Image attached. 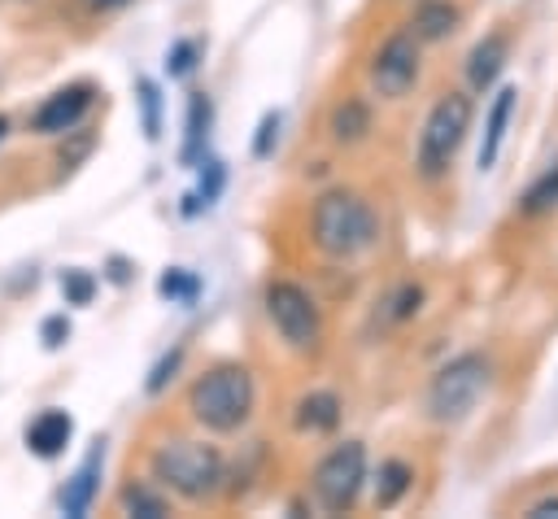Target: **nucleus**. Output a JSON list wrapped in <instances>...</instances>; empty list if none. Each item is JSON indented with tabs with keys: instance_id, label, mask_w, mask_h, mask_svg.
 I'll use <instances>...</instances> for the list:
<instances>
[{
	"instance_id": "6ab92c4d",
	"label": "nucleus",
	"mask_w": 558,
	"mask_h": 519,
	"mask_svg": "<svg viewBox=\"0 0 558 519\" xmlns=\"http://www.w3.org/2000/svg\"><path fill=\"white\" fill-rule=\"evenodd\" d=\"M118 506H122V515H135V519H166L170 493L157 480H126L118 493Z\"/></svg>"
},
{
	"instance_id": "4be33fe9",
	"label": "nucleus",
	"mask_w": 558,
	"mask_h": 519,
	"mask_svg": "<svg viewBox=\"0 0 558 519\" xmlns=\"http://www.w3.org/2000/svg\"><path fill=\"white\" fill-rule=\"evenodd\" d=\"M201 166H205L201 188H196L192 196H183V201H187V205H183V214H196L201 205H214V196H218V192H222V183H227V170H222V161H218V157H205Z\"/></svg>"
},
{
	"instance_id": "20e7f679",
	"label": "nucleus",
	"mask_w": 558,
	"mask_h": 519,
	"mask_svg": "<svg viewBox=\"0 0 558 519\" xmlns=\"http://www.w3.org/2000/svg\"><path fill=\"white\" fill-rule=\"evenodd\" d=\"M471 122H475V96L466 87H449L432 100V109L418 126V140H414V179L418 183L436 188L449 179L458 148L471 135Z\"/></svg>"
},
{
	"instance_id": "f3484780",
	"label": "nucleus",
	"mask_w": 558,
	"mask_h": 519,
	"mask_svg": "<svg viewBox=\"0 0 558 519\" xmlns=\"http://www.w3.org/2000/svg\"><path fill=\"white\" fill-rule=\"evenodd\" d=\"M100 462H105V449H100V440H96V449L83 458V467L65 480V488H61V510H65L70 519H83V515L92 510L96 488H100Z\"/></svg>"
},
{
	"instance_id": "1a4fd4ad",
	"label": "nucleus",
	"mask_w": 558,
	"mask_h": 519,
	"mask_svg": "<svg viewBox=\"0 0 558 519\" xmlns=\"http://www.w3.org/2000/svg\"><path fill=\"white\" fill-rule=\"evenodd\" d=\"M92 105H96V83H87V79L65 83L52 96H44V105L31 113V131L35 135H70V131H78V122L87 118Z\"/></svg>"
},
{
	"instance_id": "9b49d317",
	"label": "nucleus",
	"mask_w": 558,
	"mask_h": 519,
	"mask_svg": "<svg viewBox=\"0 0 558 519\" xmlns=\"http://www.w3.org/2000/svg\"><path fill=\"white\" fill-rule=\"evenodd\" d=\"M510 61V31H488L484 39L471 44L466 61H462V79H466V92L471 96H484L497 87L501 70Z\"/></svg>"
},
{
	"instance_id": "ddd939ff",
	"label": "nucleus",
	"mask_w": 558,
	"mask_h": 519,
	"mask_svg": "<svg viewBox=\"0 0 558 519\" xmlns=\"http://www.w3.org/2000/svg\"><path fill=\"white\" fill-rule=\"evenodd\" d=\"M466 13L458 0H418L405 17V31L427 48V44H449L458 31H462Z\"/></svg>"
},
{
	"instance_id": "b1692460",
	"label": "nucleus",
	"mask_w": 558,
	"mask_h": 519,
	"mask_svg": "<svg viewBox=\"0 0 558 519\" xmlns=\"http://www.w3.org/2000/svg\"><path fill=\"white\" fill-rule=\"evenodd\" d=\"M61 297H65V305H87L92 297H96V275L92 270H61Z\"/></svg>"
},
{
	"instance_id": "f257e3e1",
	"label": "nucleus",
	"mask_w": 558,
	"mask_h": 519,
	"mask_svg": "<svg viewBox=\"0 0 558 519\" xmlns=\"http://www.w3.org/2000/svg\"><path fill=\"white\" fill-rule=\"evenodd\" d=\"M379 209L357 188H327L310 205V244L331 262H353L379 244Z\"/></svg>"
},
{
	"instance_id": "c756f323",
	"label": "nucleus",
	"mask_w": 558,
	"mask_h": 519,
	"mask_svg": "<svg viewBox=\"0 0 558 519\" xmlns=\"http://www.w3.org/2000/svg\"><path fill=\"white\" fill-rule=\"evenodd\" d=\"M39 336H44V345H48V349H57V345L70 336V318H65V314H52V318H44Z\"/></svg>"
},
{
	"instance_id": "2f4dec72",
	"label": "nucleus",
	"mask_w": 558,
	"mask_h": 519,
	"mask_svg": "<svg viewBox=\"0 0 558 519\" xmlns=\"http://www.w3.org/2000/svg\"><path fill=\"white\" fill-rule=\"evenodd\" d=\"M113 279L126 283V262H118V257H113Z\"/></svg>"
},
{
	"instance_id": "7c9ffc66",
	"label": "nucleus",
	"mask_w": 558,
	"mask_h": 519,
	"mask_svg": "<svg viewBox=\"0 0 558 519\" xmlns=\"http://www.w3.org/2000/svg\"><path fill=\"white\" fill-rule=\"evenodd\" d=\"M87 9H96V13H113V9H126L131 0H83Z\"/></svg>"
},
{
	"instance_id": "c85d7f7f",
	"label": "nucleus",
	"mask_w": 558,
	"mask_h": 519,
	"mask_svg": "<svg viewBox=\"0 0 558 519\" xmlns=\"http://www.w3.org/2000/svg\"><path fill=\"white\" fill-rule=\"evenodd\" d=\"M519 515L523 519H558V488H545V493L519 502Z\"/></svg>"
},
{
	"instance_id": "2eb2a0df",
	"label": "nucleus",
	"mask_w": 558,
	"mask_h": 519,
	"mask_svg": "<svg viewBox=\"0 0 558 519\" xmlns=\"http://www.w3.org/2000/svg\"><path fill=\"white\" fill-rule=\"evenodd\" d=\"M414 480H418V471H414L410 458H401V454L384 458L375 467V480H371V506L375 510H397L414 493Z\"/></svg>"
},
{
	"instance_id": "f03ea898",
	"label": "nucleus",
	"mask_w": 558,
	"mask_h": 519,
	"mask_svg": "<svg viewBox=\"0 0 558 519\" xmlns=\"http://www.w3.org/2000/svg\"><path fill=\"white\" fill-rule=\"evenodd\" d=\"M187 419L201 427V432H214V436H235L240 427H248L253 410H257V379L244 362L235 358H222L214 366H205L192 384H187Z\"/></svg>"
},
{
	"instance_id": "9d476101",
	"label": "nucleus",
	"mask_w": 558,
	"mask_h": 519,
	"mask_svg": "<svg viewBox=\"0 0 558 519\" xmlns=\"http://www.w3.org/2000/svg\"><path fill=\"white\" fill-rule=\"evenodd\" d=\"M375 135V105L362 92H344L336 96V105L327 109V140L336 148H362Z\"/></svg>"
},
{
	"instance_id": "aec40b11",
	"label": "nucleus",
	"mask_w": 558,
	"mask_h": 519,
	"mask_svg": "<svg viewBox=\"0 0 558 519\" xmlns=\"http://www.w3.org/2000/svg\"><path fill=\"white\" fill-rule=\"evenodd\" d=\"M209 118H214V105H209V96L205 92H192V100H187V135H183V166H192V161H201L205 157V135H209Z\"/></svg>"
},
{
	"instance_id": "5701e85b",
	"label": "nucleus",
	"mask_w": 558,
	"mask_h": 519,
	"mask_svg": "<svg viewBox=\"0 0 558 519\" xmlns=\"http://www.w3.org/2000/svg\"><path fill=\"white\" fill-rule=\"evenodd\" d=\"M135 92H140L144 135H148V140H157V135H161V92H157V83H153V79H140V83H135Z\"/></svg>"
},
{
	"instance_id": "39448f33",
	"label": "nucleus",
	"mask_w": 558,
	"mask_h": 519,
	"mask_svg": "<svg viewBox=\"0 0 558 519\" xmlns=\"http://www.w3.org/2000/svg\"><path fill=\"white\" fill-rule=\"evenodd\" d=\"M493 375H497V362L484 349H462L449 362H440L432 371L427 388H423V414H427V423H436V427L466 423L475 414V406L488 397Z\"/></svg>"
},
{
	"instance_id": "6e6552de",
	"label": "nucleus",
	"mask_w": 558,
	"mask_h": 519,
	"mask_svg": "<svg viewBox=\"0 0 558 519\" xmlns=\"http://www.w3.org/2000/svg\"><path fill=\"white\" fill-rule=\"evenodd\" d=\"M418 79H423V44L405 26L388 31L375 44V52L366 57V87H371V96L405 100L418 87Z\"/></svg>"
},
{
	"instance_id": "dca6fc26",
	"label": "nucleus",
	"mask_w": 558,
	"mask_h": 519,
	"mask_svg": "<svg viewBox=\"0 0 558 519\" xmlns=\"http://www.w3.org/2000/svg\"><path fill=\"white\" fill-rule=\"evenodd\" d=\"M70 436H74V419H70L65 410H39V414L26 423V449H31L35 458H57V454H65Z\"/></svg>"
},
{
	"instance_id": "4468645a",
	"label": "nucleus",
	"mask_w": 558,
	"mask_h": 519,
	"mask_svg": "<svg viewBox=\"0 0 558 519\" xmlns=\"http://www.w3.org/2000/svg\"><path fill=\"white\" fill-rule=\"evenodd\" d=\"M340 419H344V401L336 388H310L292 406V427L301 436H327L340 427Z\"/></svg>"
},
{
	"instance_id": "bb28decb",
	"label": "nucleus",
	"mask_w": 558,
	"mask_h": 519,
	"mask_svg": "<svg viewBox=\"0 0 558 519\" xmlns=\"http://www.w3.org/2000/svg\"><path fill=\"white\" fill-rule=\"evenodd\" d=\"M279 126H283L279 109L262 113V122H257V135H253V157H257V161H266V157L275 153V144H279Z\"/></svg>"
},
{
	"instance_id": "a211bd4d",
	"label": "nucleus",
	"mask_w": 558,
	"mask_h": 519,
	"mask_svg": "<svg viewBox=\"0 0 558 519\" xmlns=\"http://www.w3.org/2000/svg\"><path fill=\"white\" fill-rule=\"evenodd\" d=\"M549 214H558V161H549L541 174H532L527 188L514 196V218L536 222V218H549Z\"/></svg>"
},
{
	"instance_id": "393cba45",
	"label": "nucleus",
	"mask_w": 558,
	"mask_h": 519,
	"mask_svg": "<svg viewBox=\"0 0 558 519\" xmlns=\"http://www.w3.org/2000/svg\"><path fill=\"white\" fill-rule=\"evenodd\" d=\"M157 292H161V297H170V301H196V292H201V279H196L192 270L174 266V270H166V275H161Z\"/></svg>"
},
{
	"instance_id": "473e14b6",
	"label": "nucleus",
	"mask_w": 558,
	"mask_h": 519,
	"mask_svg": "<svg viewBox=\"0 0 558 519\" xmlns=\"http://www.w3.org/2000/svg\"><path fill=\"white\" fill-rule=\"evenodd\" d=\"M4 135H9V118L0 113V140H4Z\"/></svg>"
},
{
	"instance_id": "0eeeda50",
	"label": "nucleus",
	"mask_w": 558,
	"mask_h": 519,
	"mask_svg": "<svg viewBox=\"0 0 558 519\" xmlns=\"http://www.w3.org/2000/svg\"><path fill=\"white\" fill-rule=\"evenodd\" d=\"M362 488H366V440L357 436L331 445L310 471V493L323 515H349Z\"/></svg>"
},
{
	"instance_id": "cd10ccee",
	"label": "nucleus",
	"mask_w": 558,
	"mask_h": 519,
	"mask_svg": "<svg viewBox=\"0 0 558 519\" xmlns=\"http://www.w3.org/2000/svg\"><path fill=\"white\" fill-rule=\"evenodd\" d=\"M179 362H183V345H179V349H170V353H166V358H161V362H157V366L148 371V379H144V388H148V393H161V388H166V384L174 379V371H179Z\"/></svg>"
},
{
	"instance_id": "f8f14e48",
	"label": "nucleus",
	"mask_w": 558,
	"mask_h": 519,
	"mask_svg": "<svg viewBox=\"0 0 558 519\" xmlns=\"http://www.w3.org/2000/svg\"><path fill=\"white\" fill-rule=\"evenodd\" d=\"M514 109H519V87H514V83H501V87L493 92L488 109H484V135H480V153H475V166H480V174L497 166V157H501V144H506V131H510V118H514Z\"/></svg>"
},
{
	"instance_id": "423d86ee",
	"label": "nucleus",
	"mask_w": 558,
	"mask_h": 519,
	"mask_svg": "<svg viewBox=\"0 0 558 519\" xmlns=\"http://www.w3.org/2000/svg\"><path fill=\"white\" fill-rule=\"evenodd\" d=\"M262 310H266V323L275 327V336L310 358L323 349V305L314 301V292L296 279H270L266 292H262Z\"/></svg>"
},
{
	"instance_id": "a878e982",
	"label": "nucleus",
	"mask_w": 558,
	"mask_h": 519,
	"mask_svg": "<svg viewBox=\"0 0 558 519\" xmlns=\"http://www.w3.org/2000/svg\"><path fill=\"white\" fill-rule=\"evenodd\" d=\"M196 57H201V44L196 39H174L170 52H166V74L170 79H183L196 70Z\"/></svg>"
},
{
	"instance_id": "412c9836",
	"label": "nucleus",
	"mask_w": 558,
	"mask_h": 519,
	"mask_svg": "<svg viewBox=\"0 0 558 519\" xmlns=\"http://www.w3.org/2000/svg\"><path fill=\"white\" fill-rule=\"evenodd\" d=\"M423 301H427V288L414 283V279H401V283L384 297V310H379V314H384L388 323H410V318L423 310Z\"/></svg>"
},
{
	"instance_id": "7ed1b4c3",
	"label": "nucleus",
	"mask_w": 558,
	"mask_h": 519,
	"mask_svg": "<svg viewBox=\"0 0 558 519\" xmlns=\"http://www.w3.org/2000/svg\"><path fill=\"white\" fill-rule=\"evenodd\" d=\"M148 475L179 502L205 506L227 488V458L218 445H209L201 436H170V440L153 445Z\"/></svg>"
}]
</instances>
